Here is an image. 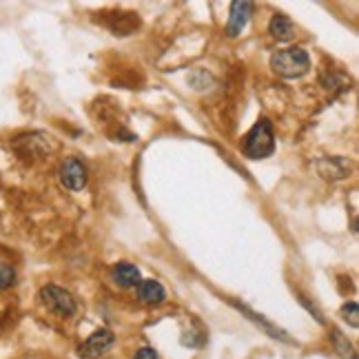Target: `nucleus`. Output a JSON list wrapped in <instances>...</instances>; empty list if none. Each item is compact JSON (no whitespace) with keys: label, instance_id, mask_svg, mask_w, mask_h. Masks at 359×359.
<instances>
[{"label":"nucleus","instance_id":"15","mask_svg":"<svg viewBox=\"0 0 359 359\" xmlns=\"http://www.w3.org/2000/svg\"><path fill=\"white\" fill-rule=\"evenodd\" d=\"M13 282H16V269L5 264V262H0V291L9 288Z\"/></svg>","mask_w":359,"mask_h":359},{"label":"nucleus","instance_id":"8","mask_svg":"<svg viewBox=\"0 0 359 359\" xmlns=\"http://www.w3.org/2000/svg\"><path fill=\"white\" fill-rule=\"evenodd\" d=\"M317 171L324 180H330V182H335V180H344L348 173H351V160L346 158H324L317 162Z\"/></svg>","mask_w":359,"mask_h":359},{"label":"nucleus","instance_id":"13","mask_svg":"<svg viewBox=\"0 0 359 359\" xmlns=\"http://www.w3.org/2000/svg\"><path fill=\"white\" fill-rule=\"evenodd\" d=\"M236 306H238V311H240V313H244L246 317H251L253 322L262 324V328H264L271 337H278V339H284V341H291V339H288V335H286V333H282L280 328H275V326H273L271 322H266L262 315H257V313H253V311H248V306H244V304H238V302H236Z\"/></svg>","mask_w":359,"mask_h":359},{"label":"nucleus","instance_id":"7","mask_svg":"<svg viewBox=\"0 0 359 359\" xmlns=\"http://www.w3.org/2000/svg\"><path fill=\"white\" fill-rule=\"evenodd\" d=\"M253 13V3H242V0H236V3H231V16H229V25H226V34L231 38H236L244 32V27L248 22Z\"/></svg>","mask_w":359,"mask_h":359},{"label":"nucleus","instance_id":"16","mask_svg":"<svg viewBox=\"0 0 359 359\" xmlns=\"http://www.w3.org/2000/svg\"><path fill=\"white\" fill-rule=\"evenodd\" d=\"M133 359H160V357H158V353L154 348L144 346V348H140V351L133 355Z\"/></svg>","mask_w":359,"mask_h":359},{"label":"nucleus","instance_id":"2","mask_svg":"<svg viewBox=\"0 0 359 359\" xmlns=\"http://www.w3.org/2000/svg\"><path fill=\"white\" fill-rule=\"evenodd\" d=\"M242 151L246 158L251 160H264L275 151V131L271 120L262 118L253 124V129L244 135Z\"/></svg>","mask_w":359,"mask_h":359},{"label":"nucleus","instance_id":"5","mask_svg":"<svg viewBox=\"0 0 359 359\" xmlns=\"http://www.w3.org/2000/svg\"><path fill=\"white\" fill-rule=\"evenodd\" d=\"M60 184L69 191H82L87 187V167L80 158H67L60 164Z\"/></svg>","mask_w":359,"mask_h":359},{"label":"nucleus","instance_id":"14","mask_svg":"<svg viewBox=\"0 0 359 359\" xmlns=\"http://www.w3.org/2000/svg\"><path fill=\"white\" fill-rule=\"evenodd\" d=\"M341 317L351 324V328H359V306H357V302L344 304V306H341Z\"/></svg>","mask_w":359,"mask_h":359},{"label":"nucleus","instance_id":"3","mask_svg":"<svg viewBox=\"0 0 359 359\" xmlns=\"http://www.w3.org/2000/svg\"><path fill=\"white\" fill-rule=\"evenodd\" d=\"M38 299L49 313L58 315V317H72L78 311L76 297L69 291H65L62 286H56V284H47V286L40 288Z\"/></svg>","mask_w":359,"mask_h":359},{"label":"nucleus","instance_id":"1","mask_svg":"<svg viewBox=\"0 0 359 359\" xmlns=\"http://www.w3.org/2000/svg\"><path fill=\"white\" fill-rule=\"evenodd\" d=\"M271 69L273 74H278L284 80H295L311 72V56L304 47H286L278 49L271 56Z\"/></svg>","mask_w":359,"mask_h":359},{"label":"nucleus","instance_id":"9","mask_svg":"<svg viewBox=\"0 0 359 359\" xmlns=\"http://www.w3.org/2000/svg\"><path fill=\"white\" fill-rule=\"evenodd\" d=\"M111 278L118 286L122 288H133L142 282V273L135 264H129V262H120L118 266H114L111 271Z\"/></svg>","mask_w":359,"mask_h":359},{"label":"nucleus","instance_id":"4","mask_svg":"<svg viewBox=\"0 0 359 359\" xmlns=\"http://www.w3.org/2000/svg\"><path fill=\"white\" fill-rule=\"evenodd\" d=\"M114 344H116V335L111 333V330L100 328V330H95V333H91L85 341L80 344L78 357H82V359H98L109 348H111Z\"/></svg>","mask_w":359,"mask_h":359},{"label":"nucleus","instance_id":"10","mask_svg":"<svg viewBox=\"0 0 359 359\" xmlns=\"http://www.w3.org/2000/svg\"><path fill=\"white\" fill-rule=\"evenodd\" d=\"M137 297H140L149 306H158L164 299H167V291L158 280H142L137 284Z\"/></svg>","mask_w":359,"mask_h":359},{"label":"nucleus","instance_id":"12","mask_svg":"<svg viewBox=\"0 0 359 359\" xmlns=\"http://www.w3.org/2000/svg\"><path fill=\"white\" fill-rule=\"evenodd\" d=\"M330 341H333V346H335V351L339 353L341 359H357L355 346L348 341V337L344 335L339 328H333V330H330Z\"/></svg>","mask_w":359,"mask_h":359},{"label":"nucleus","instance_id":"11","mask_svg":"<svg viewBox=\"0 0 359 359\" xmlns=\"http://www.w3.org/2000/svg\"><path fill=\"white\" fill-rule=\"evenodd\" d=\"M269 34L275 38V40H282V43H288V40H293L295 36V25L293 20L284 16V13H275L269 22Z\"/></svg>","mask_w":359,"mask_h":359},{"label":"nucleus","instance_id":"6","mask_svg":"<svg viewBox=\"0 0 359 359\" xmlns=\"http://www.w3.org/2000/svg\"><path fill=\"white\" fill-rule=\"evenodd\" d=\"M13 149H16V154L25 160H36V158H43L49 154L45 135H40V133L18 135L16 140H13Z\"/></svg>","mask_w":359,"mask_h":359}]
</instances>
